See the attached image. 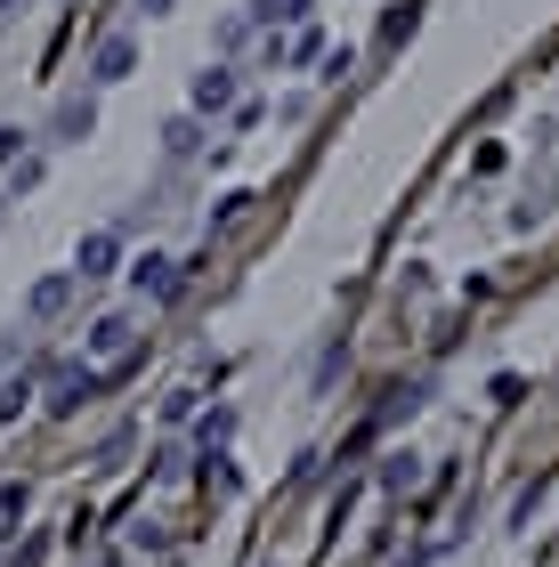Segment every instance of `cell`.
I'll return each mask as SVG.
<instances>
[{"mask_svg": "<svg viewBox=\"0 0 559 567\" xmlns=\"http://www.w3.org/2000/svg\"><path fill=\"white\" fill-rule=\"evenodd\" d=\"M381 478H390L397 495H405V486H422V462H414V454H390V471H381Z\"/></svg>", "mask_w": 559, "mask_h": 567, "instance_id": "cell-10", "label": "cell"}, {"mask_svg": "<svg viewBox=\"0 0 559 567\" xmlns=\"http://www.w3.org/2000/svg\"><path fill=\"white\" fill-rule=\"evenodd\" d=\"M131 284H138V292H155V300H170V292H179V268H170V260H155V251H146V260L131 268Z\"/></svg>", "mask_w": 559, "mask_h": 567, "instance_id": "cell-6", "label": "cell"}, {"mask_svg": "<svg viewBox=\"0 0 559 567\" xmlns=\"http://www.w3.org/2000/svg\"><path fill=\"white\" fill-rule=\"evenodd\" d=\"M219 106H236V73H227V65L195 73V114H219Z\"/></svg>", "mask_w": 559, "mask_h": 567, "instance_id": "cell-4", "label": "cell"}, {"mask_svg": "<svg viewBox=\"0 0 559 567\" xmlns=\"http://www.w3.org/2000/svg\"><path fill=\"white\" fill-rule=\"evenodd\" d=\"M97 390H106V373H97V365H65L58 381H49V414H82Z\"/></svg>", "mask_w": 559, "mask_h": 567, "instance_id": "cell-1", "label": "cell"}, {"mask_svg": "<svg viewBox=\"0 0 559 567\" xmlns=\"http://www.w3.org/2000/svg\"><path fill=\"white\" fill-rule=\"evenodd\" d=\"M65 300H73V268H65V276H41V284H33V317H58Z\"/></svg>", "mask_w": 559, "mask_h": 567, "instance_id": "cell-8", "label": "cell"}, {"mask_svg": "<svg viewBox=\"0 0 559 567\" xmlns=\"http://www.w3.org/2000/svg\"><path fill=\"white\" fill-rule=\"evenodd\" d=\"M131 65H138V41L131 33H106V41H97V58H90V82H131Z\"/></svg>", "mask_w": 559, "mask_h": 567, "instance_id": "cell-2", "label": "cell"}, {"mask_svg": "<svg viewBox=\"0 0 559 567\" xmlns=\"http://www.w3.org/2000/svg\"><path fill=\"white\" fill-rule=\"evenodd\" d=\"M114 260H122V236L97 227V236H82V251H73V284H82V276H114Z\"/></svg>", "mask_w": 559, "mask_h": 567, "instance_id": "cell-3", "label": "cell"}, {"mask_svg": "<svg viewBox=\"0 0 559 567\" xmlns=\"http://www.w3.org/2000/svg\"><path fill=\"white\" fill-rule=\"evenodd\" d=\"M49 131H58V138H90V131H97V97H90V90H82V97H65Z\"/></svg>", "mask_w": 559, "mask_h": 567, "instance_id": "cell-5", "label": "cell"}, {"mask_svg": "<svg viewBox=\"0 0 559 567\" xmlns=\"http://www.w3.org/2000/svg\"><path fill=\"white\" fill-rule=\"evenodd\" d=\"M0 9H9V0H0Z\"/></svg>", "mask_w": 559, "mask_h": 567, "instance_id": "cell-12", "label": "cell"}, {"mask_svg": "<svg viewBox=\"0 0 559 567\" xmlns=\"http://www.w3.org/2000/svg\"><path fill=\"white\" fill-rule=\"evenodd\" d=\"M90 349H97V357L114 365V357L131 349V317H97V324H90Z\"/></svg>", "mask_w": 559, "mask_h": 567, "instance_id": "cell-7", "label": "cell"}, {"mask_svg": "<svg viewBox=\"0 0 559 567\" xmlns=\"http://www.w3.org/2000/svg\"><path fill=\"white\" fill-rule=\"evenodd\" d=\"M138 9H146V17H163V9H170V0H138Z\"/></svg>", "mask_w": 559, "mask_h": 567, "instance_id": "cell-11", "label": "cell"}, {"mask_svg": "<svg viewBox=\"0 0 559 567\" xmlns=\"http://www.w3.org/2000/svg\"><path fill=\"white\" fill-rule=\"evenodd\" d=\"M163 146H170V154H195V146H203V131H195V114H179V122H170V131H163Z\"/></svg>", "mask_w": 559, "mask_h": 567, "instance_id": "cell-9", "label": "cell"}]
</instances>
